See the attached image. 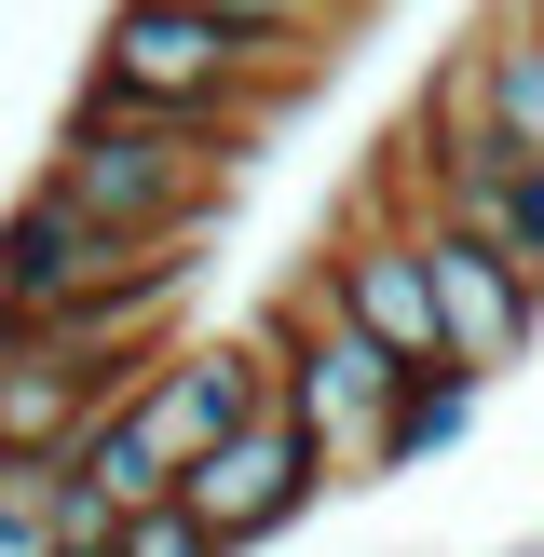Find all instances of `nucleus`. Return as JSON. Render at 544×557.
Listing matches in <instances>:
<instances>
[{
    "instance_id": "obj_12",
    "label": "nucleus",
    "mask_w": 544,
    "mask_h": 557,
    "mask_svg": "<svg viewBox=\"0 0 544 557\" xmlns=\"http://www.w3.org/2000/svg\"><path fill=\"white\" fill-rule=\"evenodd\" d=\"M205 14H232L259 54H286V69H313V82H326V69H341V41L381 14V0H205Z\"/></svg>"
},
{
    "instance_id": "obj_17",
    "label": "nucleus",
    "mask_w": 544,
    "mask_h": 557,
    "mask_svg": "<svg viewBox=\"0 0 544 557\" xmlns=\"http://www.w3.org/2000/svg\"><path fill=\"white\" fill-rule=\"evenodd\" d=\"M504 557H544V531H517V544H504Z\"/></svg>"
},
{
    "instance_id": "obj_8",
    "label": "nucleus",
    "mask_w": 544,
    "mask_h": 557,
    "mask_svg": "<svg viewBox=\"0 0 544 557\" xmlns=\"http://www.w3.org/2000/svg\"><path fill=\"white\" fill-rule=\"evenodd\" d=\"M272 408H286V381H272V326H259V341H177V354L150 368V422L177 435V462L259 435Z\"/></svg>"
},
{
    "instance_id": "obj_2",
    "label": "nucleus",
    "mask_w": 544,
    "mask_h": 557,
    "mask_svg": "<svg viewBox=\"0 0 544 557\" xmlns=\"http://www.w3.org/2000/svg\"><path fill=\"white\" fill-rule=\"evenodd\" d=\"M232 163H259V150H232V136H205V123H150V109L96 96V82H82V96L54 109V136H41V190H69L96 232L163 245V259H190V232L218 218Z\"/></svg>"
},
{
    "instance_id": "obj_16",
    "label": "nucleus",
    "mask_w": 544,
    "mask_h": 557,
    "mask_svg": "<svg viewBox=\"0 0 544 557\" xmlns=\"http://www.w3.org/2000/svg\"><path fill=\"white\" fill-rule=\"evenodd\" d=\"M54 557H123V544H54Z\"/></svg>"
},
{
    "instance_id": "obj_13",
    "label": "nucleus",
    "mask_w": 544,
    "mask_h": 557,
    "mask_svg": "<svg viewBox=\"0 0 544 557\" xmlns=\"http://www.w3.org/2000/svg\"><path fill=\"white\" fill-rule=\"evenodd\" d=\"M435 218H462V232H490L517 272H531V299H544V177L517 163V177H490V190H462V205H435Z\"/></svg>"
},
{
    "instance_id": "obj_9",
    "label": "nucleus",
    "mask_w": 544,
    "mask_h": 557,
    "mask_svg": "<svg viewBox=\"0 0 544 557\" xmlns=\"http://www.w3.org/2000/svg\"><path fill=\"white\" fill-rule=\"evenodd\" d=\"M177 476H190V462H177V435L150 422V395H136V408H109V422H96V435L69 449V490H96V504L123 517V531L177 504Z\"/></svg>"
},
{
    "instance_id": "obj_18",
    "label": "nucleus",
    "mask_w": 544,
    "mask_h": 557,
    "mask_svg": "<svg viewBox=\"0 0 544 557\" xmlns=\"http://www.w3.org/2000/svg\"><path fill=\"white\" fill-rule=\"evenodd\" d=\"M517 14H531V27H544V0H517Z\"/></svg>"
},
{
    "instance_id": "obj_6",
    "label": "nucleus",
    "mask_w": 544,
    "mask_h": 557,
    "mask_svg": "<svg viewBox=\"0 0 544 557\" xmlns=\"http://www.w3.org/2000/svg\"><path fill=\"white\" fill-rule=\"evenodd\" d=\"M326 490H341V462H326L313 435L272 408L259 435H232V449H205V462H190V476H177V504L205 517V531L232 544V557H259V544H286L299 517L326 504Z\"/></svg>"
},
{
    "instance_id": "obj_4",
    "label": "nucleus",
    "mask_w": 544,
    "mask_h": 557,
    "mask_svg": "<svg viewBox=\"0 0 544 557\" xmlns=\"http://www.w3.org/2000/svg\"><path fill=\"white\" fill-rule=\"evenodd\" d=\"M272 381H286V422L341 462V490H368V449H381V422H395V381L408 368L313 286V272H299V299L272 313Z\"/></svg>"
},
{
    "instance_id": "obj_1",
    "label": "nucleus",
    "mask_w": 544,
    "mask_h": 557,
    "mask_svg": "<svg viewBox=\"0 0 544 557\" xmlns=\"http://www.w3.org/2000/svg\"><path fill=\"white\" fill-rule=\"evenodd\" d=\"M82 82L123 96V109H150V123H205V136H232V150H259V136L313 96V69L259 54L232 14H205V0H109Z\"/></svg>"
},
{
    "instance_id": "obj_5",
    "label": "nucleus",
    "mask_w": 544,
    "mask_h": 557,
    "mask_svg": "<svg viewBox=\"0 0 544 557\" xmlns=\"http://www.w3.org/2000/svg\"><path fill=\"white\" fill-rule=\"evenodd\" d=\"M313 286L341 299L395 368H462V354H449V313H435V272H422V218H408V205L368 190V205L313 245Z\"/></svg>"
},
{
    "instance_id": "obj_10",
    "label": "nucleus",
    "mask_w": 544,
    "mask_h": 557,
    "mask_svg": "<svg viewBox=\"0 0 544 557\" xmlns=\"http://www.w3.org/2000/svg\"><path fill=\"white\" fill-rule=\"evenodd\" d=\"M462 69H477V96H490V123H504V150L544 177V27L504 0V14L462 27Z\"/></svg>"
},
{
    "instance_id": "obj_3",
    "label": "nucleus",
    "mask_w": 544,
    "mask_h": 557,
    "mask_svg": "<svg viewBox=\"0 0 544 557\" xmlns=\"http://www.w3.org/2000/svg\"><path fill=\"white\" fill-rule=\"evenodd\" d=\"M177 286H190V259L96 232L41 177L0 205V326H123V341H163L177 326Z\"/></svg>"
},
{
    "instance_id": "obj_7",
    "label": "nucleus",
    "mask_w": 544,
    "mask_h": 557,
    "mask_svg": "<svg viewBox=\"0 0 544 557\" xmlns=\"http://www.w3.org/2000/svg\"><path fill=\"white\" fill-rule=\"evenodd\" d=\"M422 272H435V313H449V354H462L477 381H504L517 354L544 341V299H531V272H517L490 232H462V218H422Z\"/></svg>"
},
{
    "instance_id": "obj_14",
    "label": "nucleus",
    "mask_w": 544,
    "mask_h": 557,
    "mask_svg": "<svg viewBox=\"0 0 544 557\" xmlns=\"http://www.w3.org/2000/svg\"><path fill=\"white\" fill-rule=\"evenodd\" d=\"M123 557H232V544H218L190 504H163V517H136V531H123Z\"/></svg>"
},
{
    "instance_id": "obj_15",
    "label": "nucleus",
    "mask_w": 544,
    "mask_h": 557,
    "mask_svg": "<svg viewBox=\"0 0 544 557\" xmlns=\"http://www.w3.org/2000/svg\"><path fill=\"white\" fill-rule=\"evenodd\" d=\"M54 544H123V517L96 490H69V462H54Z\"/></svg>"
},
{
    "instance_id": "obj_11",
    "label": "nucleus",
    "mask_w": 544,
    "mask_h": 557,
    "mask_svg": "<svg viewBox=\"0 0 544 557\" xmlns=\"http://www.w3.org/2000/svg\"><path fill=\"white\" fill-rule=\"evenodd\" d=\"M477 395H490L477 368H408V381H395V422H381V449H368V490H395V476H422V462H449L462 435H477Z\"/></svg>"
}]
</instances>
